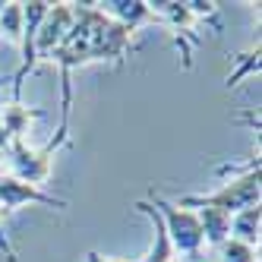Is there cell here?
<instances>
[{"mask_svg":"<svg viewBox=\"0 0 262 262\" xmlns=\"http://www.w3.org/2000/svg\"><path fill=\"white\" fill-rule=\"evenodd\" d=\"M133 35L136 32L111 23L95 4H73V26L48 60L57 63L63 76H70L76 67L98 60L123 63V57L133 51Z\"/></svg>","mask_w":262,"mask_h":262,"instance_id":"6da1fadb","label":"cell"},{"mask_svg":"<svg viewBox=\"0 0 262 262\" xmlns=\"http://www.w3.org/2000/svg\"><path fill=\"white\" fill-rule=\"evenodd\" d=\"M259 183H262V167H259V158L250 161V167L243 171L240 177L221 183L218 190L212 193H193V196H183L177 205L183 209H218L224 215H237L250 205H259Z\"/></svg>","mask_w":262,"mask_h":262,"instance_id":"7a4b0ae2","label":"cell"},{"mask_svg":"<svg viewBox=\"0 0 262 262\" xmlns=\"http://www.w3.org/2000/svg\"><path fill=\"white\" fill-rule=\"evenodd\" d=\"M145 202L158 212V218L164 224V234H167V240H171L174 253L196 256L202 250V228H199V218H196L193 209H183V205L164 199L161 193H152Z\"/></svg>","mask_w":262,"mask_h":262,"instance_id":"3957f363","label":"cell"},{"mask_svg":"<svg viewBox=\"0 0 262 262\" xmlns=\"http://www.w3.org/2000/svg\"><path fill=\"white\" fill-rule=\"evenodd\" d=\"M26 205H48V209H57L63 212L67 209V199L48 193L45 186H32L19 177H0V212H19Z\"/></svg>","mask_w":262,"mask_h":262,"instance_id":"277c9868","label":"cell"},{"mask_svg":"<svg viewBox=\"0 0 262 262\" xmlns=\"http://www.w3.org/2000/svg\"><path fill=\"white\" fill-rule=\"evenodd\" d=\"M70 26H73V4H51L48 16L38 26V35H35V57L48 60L51 51L67 38Z\"/></svg>","mask_w":262,"mask_h":262,"instance_id":"5b68a950","label":"cell"},{"mask_svg":"<svg viewBox=\"0 0 262 262\" xmlns=\"http://www.w3.org/2000/svg\"><path fill=\"white\" fill-rule=\"evenodd\" d=\"M111 23H117L129 32H136L148 23H158L155 19V10L148 0H101V4H95Z\"/></svg>","mask_w":262,"mask_h":262,"instance_id":"8992f818","label":"cell"},{"mask_svg":"<svg viewBox=\"0 0 262 262\" xmlns=\"http://www.w3.org/2000/svg\"><path fill=\"white\" fill-rule=\"evenodd\" d=\"M41 117H45L41 107H26L23 101H10L7 107H0V120H4V129H7L10 142L13 139H23L29 123L32 120H41Z\"/></svg>","mask_w":262,"mask_h":262,"instance_id":"52a82bcc","label":"cell"},{"mask_svg":"<svg viewBox=\"0 0 262 262\" xmlns=\"http://www.w3.org/2000/svg\"><path fill=\"white\" fill-rule=\"evenodd\" d=\"M199 228H202V243L209 247H218L231 237V215H224L218 209H196Z\"/></svg>","mask_w":262,"mask_h":262,"instance_id":"ba28073f","label":"cell"},{"mask_svg":"<svg viewBox=\"0 0 262 262\" xmlns=\"http://www.w3.org/2000/svg\"><path fill=\"white\" fill-rule=\"evenodd\" d=\"M259 224H262V209L259 205H250V209L231 215V237L256 247L259 243Z\"/></svg>","mask_w":262,"mask_h":262,"instance_id":"9c48e42d","label":"cell"},{"mask_svg":"<svg viewBox=\"0 0 262 262\" xmlns=\"http://www.w3.org/2000/svg\"><path fill=\"white\" fill-rule=\"evenodd\" d=\"M0 35L10 38L13 45L23 41V4L19 0H10V4H4V10H0Z\"/></svg>","mask_w":262,"mask_h":262,"instance_id":"30bf717a","label":"cell"},{"mask_svg":"<svg viewBox=\"0 0 262 262\" xmlns=\"http://www.w3.org/2000/svg\"><path fill=\"white\" fill-rule=\"evenodd\" d=\"M215 250H218L215 262H256V247H250V243H243V240H234V237L218 243Z\"/></svg>","mask_w":262,"mask_h":262,"instance_id":"8fae6325","label":"cell"},{"mask_svg":"<svg viewBox=\"0 0 262 262\" xmlns=\"http://www.w3.org/2000/svg\"><path fill=\"white\" fill-rule=\"evenodd\" d=\"M0 253L7 256V262H19V256H16V250H13V243L7 240V234H0Z\"/></svg>","mask_w":262,"mask_h":262,"instance_id":"7c38bea8","label":"cell"},{"mask_svg":"<svg viewBox=\"0 0 262 262\" xmlns=\"http://www.w3.org/2000/svg\"><path fill=\"white\" fill-rule=\"evenodd\" d=\"M85 262H129V259H117V256H101L98 250H89V253H85Z\"/></svg>","mask_w":262,"mask_h":262,"instance_id":"4fadbf2b","label":"cell"},{"mask_svg":"<svg viewBox=\"0 0 262 262\" xmlns=\"http://www.w3.org/2000/svg\"><path fill=\"white\" fill-rule=\"evenodd\" d=\"M0 148H10V136H7V129H4V120H0Z\"/></svg>","mask_w":262,"mask_h":262,"instance_id":"5bb4252c","label":"cell"},{"mask_svg":"<svg viewBox=\"0 0 262 262\" xmlns=\"http://www.w3.org/2000/svg\"><path fill=\"white\" fill-rule=\"evenodd\" d=\"M4 158H7V148H0V164H4Z\"/></svg>","mask_w":262,"mask_h":262,"instance_id":"9a60e30c","label":"cell"},{"mask_svg":"<svg viewBox=\"0 0 262 262\" xmlns=\"http://www.w3.org/2000/svg\"><path fill=\"white\" fill-rule=\"evenodd\" d=\"M0 10H4V0H0Z\"/></svg>","mask_w":262,"mask_h":262,"instance_id":"2e32d148","label":"cell"},{"mask_svg":"<svg viewBox=\"0 0 262 262\" xmlns=\"http://www.w3.org/2000/svg\"><path fill=\"white\" fill-rule=\"evenodd\" d=\"M0 215H4V212H0Z\"/></svg>","mask_w":262,"mask_h":262,"instance_id":"e0dca14e","label":"cell"}]
</instances>
